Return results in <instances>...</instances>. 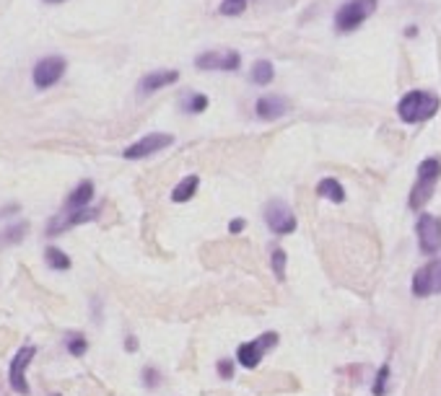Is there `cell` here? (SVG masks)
Here are the masks:
<instances>
[{
  "mask_svg": "<svg viewBox=\"0 0 441 396\" xmlns=\"http://www.w3.org/2000/svg\"><path fill=\"white\" fill-rule=\"evenodd\" d=\"M177 78H179L177 70H156V73L143 75V81H140V94H153V91H159V89H167V86L177 83Z\"/></svg>",
  "mask_w": 441,
  "mask_h": 396,
  "instance_id": "obj_14",
  "label": "cell"
},
{
  "mask_svg": "<svg viewBox=\"0 0 441 396\" xmlns=\"http://www.w3.org/2000/svg\"><path fill=\"white\" fill-rule=\"evenodd\" d=\"M439 96L431 94V91H408L400 104H397V114L400 120L408 122V125H415V122H426L431 120L436 112H439Z\"/></svg>",
  "mask_w": 441,
  "mask_h": 396,
  "instance_id": "obj_1",
  "label": "cell"
},
{
  "mask_svg": "<svg viewBox=\"0 0 441 396\" xmlns=\"http://www.w3.org/2000/svg\"><path fill=\"white\" fill-rule=\"evenodd\" d=\"M172 135L167 132H151L145 135V137H140V140H135L130 148H125V158L128 161H138V158H145V156H153V153H159V150L169 148L172 145Z\"/></svg>",
  "mask_w": 441,
  "mask_h": 396,
  "instance_id": "obj_8",
  "label": "cell"
},
{
  "mask_svg": "<svg viewBox=\"0 0 441 396\" xmlns=\"http://www.w3.org/2000/svg\"><path fill=\"white\" fill-rule=\"evenodd\" d=\"M145 381H148V383H156V373H153V370H145Z\"/></svg>",
  "mask_w": 441,
  "mask_h": 396,
  "instance_id": "obj_28",
  "label": "cell"
},
{
  "mask_svg": "<svg viewBox=\"0 0 441 396\" xmlns=\"http://www.w3.org/2000/svg\"><path fill=\"white\" fill-rule=\"evenodd\" d=\"M317 195L328 197L330 202H342L345 200V189L337 179H322L320 187H317Z\"/></svg>",
  "mask_w": 441,
  "mask_h": 396,
  "instance_id": "obj_16",
  "label": "cell"
},
{
  "mask_svg": "<svg viewBox=\"0 0 441 396\" xmlns=\"http://www.w3.org/2000/svg\"><path fill=\"white\" fill-rule=\"evenodd\" d=\"M50 396H52V394H50Z\"/></svg>",
  "mask_w": 441,
  "mask_h": 396,
  "instance_id": "obj_30",
  "label": "cell"
},
{
  "mask_svg": "<svg viewBox=\"0 0 441 396\" xmlns=\"http://www.w3.org/2000/svg\"><path fill=\"white\" fill-rule=\"evenodd\" d=\"M198 176H187V179H182L179 184L174 187V192H172V200L174 202H187L195 192H198Z\"/></svg>",
  "mask_w": 441,
  "mask_h": 396,
  "instance_id": "obj_17",
  "label": "cell"
},
{
  "mask_svg": "<svg viewBox=\"0 0 441 396\" xmlns=\"http://www.w3.org/2000/svg\"><path fill=\"white\" fill-rule=\"evenodd\" d=\"M228 228H231L234 233H239L244 228V220H242V217H236V220H231V225H228Z\"/></svg>",
  "mask_w": 441,
  "mask_h": 396,
  "instance_id": "obj_26",
  "label": "cell"
},
{
  "mask_svg": "<svg viewBox=\"0 0 441 396\" xmlns=\"http://www.w3.org/2000/svg\"><path fill=\"white\" fill-rule=\"evenodd\" d=\"M182 109L190 114H200L208 109V96L206 94H190V96H184L182 101Z\"/></svg>",
  "mask_w": 441,
  "mask_h": 396,
  "instance_id": "obj_20",
  "label": "cell"
},
{
  "mask_svg": "<svg viewBox=\"0 0 441 396\" xmlns=\"http://www.w3.org/2000/svg\"><path fill=\"white\" fill-rule=\"evenodd\" d=\"M418 241H420V249L426 251V254H434L439 251L441 247V220L436 215H423L418 217Z\"/></svg>",
  "mask_w": 441,
  "mask_h": 396,
  "instance_id": "obj_11",
  "label": "cell"
},
{
  "mask_svg": "<svg viewBox=\"0 0 441 396\" xmlns=\"http://www.w3.org/2000/svg\"><path fill=\"white\" fill-rule=\"evenodd\" d=\"M244 8H247V0H223L218 11L223 16H242Z\"/></svg>",
  "mask_w": 441,
  "mask_h": 396,
  "instance_id": "obj_22",
  "label": "cell"
},
{
  "mask_svg": "<svg viewBox=\"0 0 441 396\" xmlns=\"http://www.w3.org/2000/svg\"><path fill=\"white\" fill-rule=\"evenodd\" d=\"M278 342V334H273V332H267V334L257 336L255 342H247L239 347V363H242L244 368H257L259 360H262V355H265L273 344Z\"/></svg>",
  "mask_w": 441,
  "mask_h": 396,
  "instance_id": "obj_10",
  "label": "cell"
},
{
  "mask_svg": "<svg viewBox=\"0 0 441 396\" xmlns=\"http://www.w3.org/2000/svg\"><path fill=\"white\" fill-rule=\"evenodd\" d=\"M218 368H220V375H223V378H228V375H231V363H226V360H223Z\"/></svg>",
  "mask_w": 441,
  "mask_h": 396,
  "instance_id": "obj_27",
  "label": "cell"
},
{
  "mask_svg": "<svg viewBox=\"0 0 441 396\" xmlns=\"http://www.w3.org/2000/svg\"><path fill=\"white\" fill-rule=\"evenodd\" d=\"M441 176V158L439 156H428L426 161H420L418 166V181L411 192V208L418 210L420 205H426L431 197H434L436 181Z\"/></svg>",
  "mask_w": 441,
  "mask_h": 396,
  "instance_id": "obj_2",
  "label": "cell"
},
{
  "mask_svg": "<svg viewBox=\"0 0 441 396\" xmlns=\"http://www.w3.org/2000/svg\"><path fill=\"white\" fill-rule=\"evenodd\" d=\"M434 293H441V259L428 262L426 267H420L413 275V295L426 298V295H434Z\"/></svg>",
  "mask_w": 441,
  "mask_h": 396,
  "instance_id": "obj_6",
  "label": "cell"
},
{
  "mask_svg": "<svg viewBox=\"0 0 441 396\" xmlns=\"http://www.w3.org/2000/svg\"><path fill=\"white\" fill-rule=\"evenodd\" d=\"M265 220H267V225H270L275 233H281V236L294 233V228H296V215H294L289 205L281 202V200H275V202L267 205L265 208Z\"/></svg>",
  "mask_w": 441,
  "mask_h": 396,
  "instance_id": "obj_9",
  "label": "cell"
},
{
  "mask_svg": "<svg viewBox=\"0 0 441 396\" xmlns=\"http://www.w3.org/2000/svg\"><path fill=\"white\" fill-rule=\"evenodd\" d=\"M65 67H68V62H65V57H60V55H50V57H42V60L34 65V70H31L34 86H37L39 91L52 89L55 83H57L62 75H65Z\"/></svg>",
  "mask_w": 441,
  "mask_h": 396,
  "instance_id": "obj_4",
  "label": "cell"
},
{
  "mask_svg": "<svg viewBox=\"0 0 441 396\" xmlns=\"http://www.w3.org/2000/svg\"><path fill=\"white\" fill-rule=\"evenodd\" d=\"M47 3H62V0H47Z\"/></svg>",
  "mask_w": 441,
  "mask_h": 396,
  "instance_id": "obj_29",
  "label": "cell"
},
{
  "mask_svg": "<svg viewBox=\"0 0 441 396\" xmlns=\"http://www.w3.org/2000/svg\"><path fill=\"white\" fill-rule=\"evenodd\" d=\"M45 259H47V264L55 269H70V256L65 254V251H60L57 247H47Z\"/></svg>",
  "mask_w": 441,
  "mask_h": 396,
  "instance_id": "obj_19",
  "label": "cell"
},
{
  "mask_svg": "<svg viewBox=\"0 0 441 396\" xmlns=\"http://www.w3.org/2000/svg\"><path fill=\"white\" fill-rule=\"evenodd\" d=\"M387 375H389V368L384 366L379 370V378H376V383H374V391H376V394H384V383H387Z\"/></svg>",
  "mask_w": 441,
  "mask_h": 396,
  "instance_id": "obj_25",
  "label": "cell"
},
{
  "mask_svg": "<svg viewBox=\"0 0 441 396\" xmlns=\"http://www.w3.org/2000/svg\"><path fill=\"white\" fill-rule=\"evenodd\" d=\"M255 112L259 120H281L283 114L289 112V101L283 96H259Z\"/></svg>",
  "mask_w": 441,
  "mask_h": 396,
  "instance_id": "obj_12",
  "label": "cell"
},
{
  "mask_svg": "<svg viewBox=\"0 0 441 396\" xmlns=\"http://www.w3.org/2000/svg\"><path fill=\"white\" fill-rule=\"evenodd\" d=\"M86 347H89V342H86V336L81 334H70L68 336V352L70 355H76V358H81L86 352Z\"/></svg>",
  "mask_w": 441,
  "mask_h": 396,
  "instance_id": "obj_23",
  "label": "cell"
},
{
  "mask_svg": "<svg viewBox=\"0 0 441 396\" xmlns=\"http://www.w3.org/2000/svg\"><path fill=\"white\" fill-rule=\"evenodd\" d=\"M273 62H267V60H257L255 65H252V81L257 83V86H265V83L273 81Z\"/></svg>",
  "mask_w": 441,
  "mask_h": 396,
  "instance_id": "obj_18",
  "label": "cell"
},
{
  "mask_svg": "<svg viewBox=\"0 0 441 396\" xmlns=\"http://www.w3.org/2000/svg\"><path fill=\"white\" fill-rule=\"evenodd\" d=\"M96 215H99V210H91V208H84V210H73L65 220H60L57 225H50L47 228V236H57V233L68 231V228H73V225H81V223H89V220H96Z\"/></svg>",
  "mask_w": 441,
  "mask_h": 396,
  "instance_id": "obj_13",
  "label": "cell"
},
{
  "mask_svg": "<svg viewBox=\"0 0 441 396\" xmlns=\"http://www.w3.org/2000/svg\"><path fill=\"white\" fill-rule=\"evenodd\" d=\"M37 355V347L34 344H23L21 350L16 352L13 360H11V370H8V381H11V389L18 391V394H29V383H26V368Z\"/></svg>",
  "mask_w": 441,
  "mask_h": 396,
  "instance_id": "obj_5",
  "label": "cell"
},
{
  "mask_svg": "<svg viewBox=\"0 0 441 396\" xmlns=\"http://www.w3.org/2000/svg\"><path fill=\"white\" fill-rule=\"evenodd\" d=\"M195 65L200 70H239L242 65V55L234 52V50H211V52H203L195 57Z\"/></svg>",
  "mask_w": 441,
  "mask_h": 396,
  "instance_id": "obj_7",
  "label": "cell"
},
{
  "mask_svg": "<svg viewBox=\"0 0 441 396\" xmlns=\"http://www.w3.org/2000/svg\"><path fill=\"white\" fill-rule=\"evenodd\" d=\"M376 6H379L376 0H348V3H342L337 8V13H335V29L342 31V34L356 31L376 11Z\"/></svg>",
  "mask_w": 441,
  "mask_h": 396,
  "instance_id": "obj_3",
  "label": "cell"
},
{
  "mask_svg": "<svg viewBox=\"0 0 441 396\" xmlns=\"http://www.w3.org/2000/svg\"><path fill=\"white\" fill-rule=\"evenodd\" d=\"M270 262H273V269H275V275H278V280H283V277H286V251H283V249H275Z\"/></svg>",
  "mask_w": 441,
  "mask_h": 396,
  "instance_id": "obj_24",
  "label": "cell"
},
{
  "mask_svg": "<svg viewBox=\"0 0 441 396\" xmlns=\"http://www.w3.org/2000/svg\"><path fill=\"white\" fill-rule=\"evenodd\" d=\"M94 200V184L91 181H81L73 192L68 195V200H65V210H84V208H89V202Z\"/></svg>",
  "mask_w": 441,
  "mask_h": 396,
  "instance_id": "obj_15",
  "label": "cell"
},
{
  "mask_svg": "<svg viewBox=\"0 0 441 396\" xmlns=\"http://www.w3.org/2000/svg\"><path fill=\"white\" fill-rule=\"evenodd\" d=\"M26 231H29V225L26 223H16L13 225H8L6 231L0 233V244H21V239L26 236Z\"/></svg>",
  "mask_w": 441,
  "mask_h": 396,
  "instance_id": "obj_21",
  "label": "cell"
}]
</instances>
